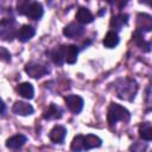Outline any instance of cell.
<instances>
[{"label": "cell", "instance_id": "cell-1", "mask_svg": "<svg viewBox=\"0 0 152 152\" xmlns=\"http://www.w3.org/2000/svg\"><path fill=\"white\" fill-rule=\"evenodd\" d=\"M138 83L131 77H122L114 82V90L119 99L125 101H133L138 93Z\"/></svg>", "mask_w": 152, "mask_h": 152}, {"label": "cell", "instance_id": "cell-2", "mask_svg": "<svg viewBox=\"0 0 152 152\" xmlns=\"http://www.w3.org/2000/svg\"><path fill=\"white\" fill-rule=\"evenodd\" d=\"M102 145L101 138L95 134H87V135H76L70 145L72 151H86L100 147Z\"/></svg>", "mask_w": 152, "mask_h": 152}, {"label": "cell", "instance_id": "cell-3", "mask_svg": "<svg viewBox=\"0 0 152 152\" xmlns=\"http://www.w3.org/2000/svg\"><path fill=\"white\" fill-rule=\"evenodd\" d=\"M129 120H131V113L128 112V109L115 102H112L109 104L107 110V121L110 126L115 125L118 121L129 122Z\"/></svg>", "mask_w": 152, "mask_h": 152}, {"label": "cell", "instance_id": "cell-4", "mask_svg": "<svg viewBox=\"0 0 152 152\" xmlns=\"http://www.w3.org/2000/svg\"><path fill=\"white\" fill-rule=\"evenodd\" d=\"M18 32H15V21L13 18L2 19L0 24V37L2 40H12Z\"/></svg>", "mask_w": 152, "mask_h": 152}, {"label": "cell", "instance_id": "cell-5", "mask_svg": "<svg viewBox=\"0 0 152 152\" xmlns=\"http://www.w3.org/2000/svg\"><path fill=\"white\" fill-rule=\"evenodd\" d=\"M25 72L32 78H40L49 74V69H48V66H45L43 64L31 62L25 65Z\"/></svg>", "mask_w": 152, "mask_h": 152}, {"label": "cell", "instance_id": "cell-6", "mask_svg": "<svg viewBox=\"0 0 152 152\" xmlns=\"http://www.w3.org/2000/svg\"><path fill=\"white\" fill-rule=\"evenodd\" d=\"M64 101L66 103L68 109L72 114H78L82 112L83 106H84V101L80 95H66L64 97Z\"/></svg>", "mask_w": 152, "mask_h": 152}, {"label": "cell", "instance_id": "cell-7", "mask_svg": "<svg viewBox=\"0 0 152 152\" xmlns=\"http://www.w3.org/2000/svg\"><path fill=\"white\" fill-rule=\"evenodd\" d=\"M137 31L141 32V33H146L152 31V15L147 14V13H138L137 14Z\"/></svg>", "mask_w": 152, "mask_h": 152}, {"label": "cell", "instance_id": "cell-8", "mask_svg": "<svg viewBox=\"0 0 152 152\" xmlns=\"http://www.w3.org/2000/svg\"><path fill=\"white\" fill-rule=\"evenodd\" d=\"M84 33V26L80 23H70L63 28V34L68 38L76 39Z\"/></svg>", "mask_w": 152, "mask_h": 152}, {"label": "cell", "instance_id": "cell-9", "mask_svg": "<svg viewBox=\"0 0 152 152\" xmlns=\"http://www.w3.org/2000/svg\"><path fill=\"white\" fill-rule=\"evenodd\" d=\"M66 135V128L61 125H56L52 127V129L49 133V139L53 144H62Z\"/></svg>", "mask_w": 152, "mask_h": 152}, {"label": "cell", "instance_id": "cell-10", "mask_svg": "<svg viewBox=\"0 0 152 152\" xmlns=\"http://www.w3.org/2000/svg\"><path fill=\"white\" fill-rule=\"evenodd\" d=\"M80 49L76 45H63V53H64V59L65 63L68 64H75L77 61V56H78Z\"/></svg>", "mask_w": 152, "mask_h": 152}, {"label": "cell", "instance_id": "cell-11", "mask_svg": "<svg viewBox=\"0 0 152 152\" xmlns=\"http://www.w3.org/2000/svg\"><path fill=\"white\" fill-rule=\"evenodd\" d=\"M12 110L14 114L17 115H21V116H27V115H31L33 114L34 109L33 107L27 103V102H24V101H15L13 107H12Z\"/></svg>", "mask_w": 152, "mask_h": 152}, {"label": "cell", "instance_id": "cell-12", "mask_svg": "<svg viewBox=\"0 0 152 152\" xmlns=\"http://www.w3.org/2000/svg\"><path fill=\"white\" fill-rule=\"evenodd\" d=\"M43 14H44V10H43L42 4L38 2V1H33V2L30 5V7L27 8L25 15H26L27 18L32 19V20H39V19L43 17Z\"/></svg>", "mask_w": 152, "mask_h": 152}, {"label": "cell", "instance_id": "cell-13", "mask_svg": "<svg viewBox=\"0 0 152 152\" xmlns=\"http://www.w3.org/2000/svg\"><path fill=\"white\" fill-rule=\"evenodd\" d=\"M34 34H36V30H34L33 26H31V25H23V26L18 30L17 38H18L21 43H26V42H28L31 38H33Z\"/></svg>", "mask_w": 152, "mask_h": 152}, {"label": "cell", "instance_id": "cell-14", "mask_svg": "<svg viewBox=\"0 0 152 152\" xmlns=\"http://www.w3.org/2000/svg\"><path fill=\"white\" fill-rule=\"evenodd\" d=\"M62 114H63V110L59 106H57L55 103H50L48 109L43 113V119H45V120H56V119H61Z\"/></svg>", "mask_w": 152, "mask_h": 152}, {"label": "cell", "instance_id": "cell-15", "mask_svg": "<svg viewBox=\"0 0 152 152\" xmlns=\"http://www.w3.org/2000/svg\"><path fill=\"white\" fill-rule=\"evenodd\" d=\"M127 23H128V14H126V13H120V14H115V15L112 17L109 25H110V27H112L113 30L119 31V30H121L125 25H127Z\"/></svg>", "mask_w": 152, "mask_h": 152}, {"label": "cell", "instance_id": "cell-16", "mask_svg": "<svg viewBox=\"0 0 152 152\" xmlns=\"http://www.w3.org/2000/svg\"><path fill=\"white\" fill-rule=\"evenodd\" d=\"M26 141H27V138L24 134H15L6 140V146L11 150H19L20 147H23V145Z\"/></svg>", "mask_w": 152, "mask_h": 152}, {"label": "cell", "instance_id": "cell-17", "mask_svg": "<svg viewBox=\"0 0 152 152\" xmlns=\"http://www.w3.org/2000/svg\"><path fill=\"white\" fill-rule=\"evenodd\" d=\"M120 42V38H119V34L115 30H110L106 33L103 40H102V44L104 45V48H108V49H113L115 48Z\"/></svg>", "mask_w": 152, "mask_h": 152}, {"label": "cell", "instance_id": "cell-18", "mask_svg": "<svg viewBox=\"0 0 152 152\" xmlns=\"http://www.w3.org/2000/svg\"><path fill=\"white\" fill-rule=\"evenodd\" d=\"M76 20H77L80 24H82V25H84V24H90V23H93V20H94V15H93V13H91L88 8H86V7H80L78 11H77V13H76Z\"/></svg>", "mask_w": 152, "mask_h": 152}, {"label": "cell", "instance_id": "cell-19", "mask_svg": "<svg viewBox=\"0 0 152 152\" xmlns=\"http://www.w3.org/2000/svg\"><path fill=\"white\" fill-rule=\"evenodd\" d=\"M142 34H144V33H141V32H139V31L135 30V31L133 32V34H132V38H133V42L135 43V45H137L141 51L148 52V51L151 50V44L144 39Z\"/></svg>", "mask_w": 152, "mask_h": 152}, {"label": "cell", "instance_id": "cell-20", "mask_svg": "<svg viewBox=\"0 0 152 152\" xmlns=\"http://www.w3.org/2000/svg\"><path fill=\"white\" fill-rule=\"evenodd\" d=\"M17 91L19 93L20 96H23L24 99H27V100H31L33 99L34 96V88L31 83L28 82H23L18 86L17 88Z\"/></svg>", "mask_w": 152, "mask_h": 152}, {"label": "cell", "instance_id": "cell-21", "mask_svg": "<svg viewBox=\"0 0 152 152\" xmlns=\"http://www.w3.org/2000/svg\"><path fill=\"white\" fill-rule=\"evenodd\" d=\"M139 135L142 140L152 141V125L150 122H142L139 126Z\"/></svg>", "mask_w": 152, "mask_h": 152}, {"label": "cell", "instance_id": "cell-22", "mask_svg": "<svg viewBox=\"0 0 152 152\" xmlns=\"http://www.w3.org/2000/svg\"><path fill=\"white\" fill-rule=\"evenodd\" d=\"M51 59H52V62H53L56 65H59V66L65 63L64 53H63V45L57 46V48H55V49L51 51Z\"/></svg>", "mask_w": 152, "mask_h": 152}, {"label": "cell", "instance_id": "cell-23", "mask_svg": "<svg viewBox=\"0 0 152 152\" xmlns=\"http://www.w3.org/2000/svg\"><path fill=\"white\" fill-rule=\"evenodd\" d=\"M32 2L33 0H17V12L21 15H25L27 8Z\"/></svg>", "mask_w": 152, "mask_h": 152}, {"label": "cell", "instance_id": "cell-24", "mask_svg": "<svg viewBox=\"0 0 152 152\" xmlns=\"http://www.w3.org/2000/svg\"><path fill=\"white\" fill-rule=\"evenodd\" d=\"M145 106L147 110H152V81L146 88L145 93Z\"/></svg>", "mask_w": 152, "mask_h": 152}, {"label": "cell", "instance_id": "cell-25", "mask_svg": "<svg viewBox=\"0 0 152 152\" xmlns=\"http://www.w3.org/2000/svg\"><path fill=\"white\" fill-rule=\"evenodd\" d=\"M0 57H1V59L4 61V62H10L11 61V53L6 50V48H4V46H1L0 48Z\"/></svg>", "mask_w": 152, "mask_h": 152}, {"label": "cell", "instance_id": "cell-26", "mask_svg": "<svg viewBox=\"0 0 152 152\" xmlns=\"http://www.w3.org/2000/svg\"><path fill=\"white\" fill-rule=\"evenodd\" d=\"M127 2H128V0H119V2H118V6H119V8H122V7H125Z\"/></svg>", "mask_w": 152, "mask_h": 152}, {"label": "cell", "instance_id": "cell-27", "mask_svg": "<svg viewBox=\"0 0 152 152\" xmlns=\"http://www.w3.org/2000/svg\"><path fill=\"white\" fill-rule=\"evenodd\" d=\"M141 4H145V5H148L150 7H152V0H140Z\"/></svg>", "mask_w": 152, "mask_h": 152}, {"label": "cell", "instance_id": "cell-28", "mask_svg": "<svg viewBox=\"0 0 152 152\" xmlns=\"http://www.w3.org/2000/svg\"><path fill=\"white\" fill-rule=\"evenodd\" d=\"M102 1H106V2H108L109 5H114V4L118 5V2H119V0H102Z\"/></svg>", "mask_w": 152, "mask_h": 152}]
</instances>
